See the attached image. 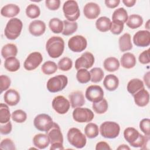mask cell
I'll return each instance as SVG.
<instances>
[{
  "instance_id": "obj_1",
  "label": "cell",
  "mask_w": 150,
  "mask_h": 150,
  "mask_svg": "<svg viewBox=\"0 0 150 150\" xmlns=\"http://www.w3.org/2000/svg\"><path fill=\"white\" fill-rule=\"evenodd\" d=\"M125 139L133 147L141 148V149H149V136L144 135L133 127H128L124 131Z\"/></svg>"
},
{
  "instance_id": "obj_2",
  "label": "cell",
  "mask_w": 150,
  "mask_h": 150,
  "mask_svg": "<svg viewBox=\"0 0 150 150\" xmlns=\"http://www.w3.org/2000/svg\"><path fill=\"white\" fill-rule=\"evenodd\" d=\"M64 42L59 36H52L46 43V50L49 56L52 58H58L63 53Z\"/></svg>"
},
{
  "instance_id": "obj_3",
  "label": "cell",
  "mask_w": 150,
  "mask_h": 150,
  "mask_svg": "<svg viewBox=\"0 0 150 150\" xmlns=\"http://www.w3.org/2000/svg\"><path fill=\"white\" fill-rule=\"evenodd\" d=\"M22 27V22L19 19L12 18L6 23L4 30L5 36L8 39L15 40L21 35Z\"/></svg>"
},
{
  "instance_id": "obj_4",
  "label": "cell",
  "mask_w": 150,
  "mask_h": 150,
  "mask_svg": "<svg viewBox=\"0 0 150 150\" xmlns=\"http://www.w3.org/2000/svg\"><path fill=\"white\" fill-rule=\"evenodd\" d=\"M67 140L70 145L77 148H82L87 143V139L81 131L77 128H71L67 134Z\"/></svg>"
},
{
  "instance_id": "obj_5",
  "label": "cell",
  "mask_w": 150,
  "mask_h": 150,
  "mask_svg": "<svg viewBox=\"0 0 150 150\" xmlns=\"http://www.w3.org/2000/svg\"><path fill=\"white\" fill-rule=\"evenodd\" d=\"M100 132L102 137L108 139H114L119 135L120 127L115 122L105 121L100 126Z\"/></svg>"
},
{
  "instance_id": "obj_6",
  "label": "cell",
  "mask_w": 150,
  "mask_h": 150,
  "mask_svg": "<svg viewBox=\"0 0 150 150\" xmlns=\"http://www.w3.org/2000/svg\"><path fill=\"white\" fill-rule=\"evenodd\" d=\"M63 11L65 18L70 22H75L80 15L78 4L74 0L66 1L63 6Z\"/></svg>"
},
{
  "instance_id": "obj_7",
  "label": "cell",
  "mask_w": 150,
  "mask_h": 150,
  "mask_svg": "<svg viewBox=\"0 0 150 150\" xmlns=\"http://www.w3.org/2000/svg\"><path fill=\"white\" fill-rule=\"evenodd\" d=\"M68 83L67 76L60 74L50 78L47 82L46 87L51 93H57L63 90Z\"/></svg>"
},
{
  "instance_id": "obj_8",
  "label": "cell",
  "mask_w": 150,
  "mask_h": 150,
  "mask_svg": "<svg viewBox=\"0 0 150 150\" xmlns=\"http://www.w3.org/2000/svg\"><path fill=\"white\" fill-rule=\"evenodd\" d=\"M33 124L38 130L47 132L53 127L54 122L52 117L49 115L40 114L34 118Z\"/></svg>"
},
{
  "instance_id": "obj_9",
  "label": "cell",
  "mask_w": 150,
  "mask_h": 150,
  "mask_svg": "<svg viewBox=\"0 0 150 150\" xmlns=\"http://www.w3.org/2000/svg\"><path fill=\"white\" fill-rule=\"evenodd\" d=\"M93 112L87 108L76 107L73 111V120L80 123L89 122L94 118Z\"/></svg>"
},
{
  "instance_id": "obj_10",
  "label": "cell",
  "mask_w": 150,
  "mask_h": 150,
  "mask_svg": "<svg viewBox=\"0 0 150 150\" xmlns=\"http://www.w3.org/2000/svg\"><path fill=\"white\" fill-rule=\"evenodd\" d=\"M87 45L86 39L81 35H76L70 38L68 41L69 48L74 52H81L86 49Z\"/></svg>"
},
{
  "instance_id": "obj_11",
  "label": "cell",
  "mask_w": 150,
  "mask_h": 150,
  "mask_svg": "<svg viewBox=\"0 0 150 150\" xmlns=\"http://www.w3.org/2000/svg\"><path fill=\"white\" fill-rule=\"evenodd\" d=\"M85 96L88 101L97 103L104 98V91L100 86L91 85L87 88Z\"/></svg>"
},
{
  "instance_id": "obj_12",
  "label": "cell",
  "mask_w": 150,
  "mask_h": 150,
  "mask_svg": "<svg viewBox=\"0 0 150 150\" xmlns=\"http://www.w3.org/2000/svg\"><path fill=\"white\" fill-rule=\"evenodd\" d=\"M43 57L40 53L34 52L30 53L25 59L23 67L28 71H31L36 69L42 62Z\"/></svg>"
},
{
  "instance_id": "obj_13",
  "label": "cell",
  "mask_w": 150,
  "mask_h": 150,
  "mask_svg": "<svg viewBox=\"0 0 150 150\" xmlns=\"http://www.w3.org/2000/svg\"><path fill=\"white\" fill-rule=\"evenodd\" d=\"M52 105L54 111L59 114H64L67 112L70 107V101L63 96L55 97Z\"/></svg>"
},
{
  "instance_id": "obj_14",
  "label": "cell",
  "mask_w": 150,
  "mask_h": 150,
  "mask_svg": "<svg viewBox=\"0 0 150 150\" xmlns=\"http://www.w3.org/2000/svg\"><path fill=\"white\" fill-rule=\"evenodd\" d=\"M94 63V57L93 54L88 52L83 53L80 57L75 61V68L76 70L80 69H89Z\"/></svg>"
},
{
  "instance_id": "obj_15",
  "label": "cell",
  "mask_w": 150,
  "mask_h": 150,
  "mask_svg": "<svg viewBox=\"0 0 150 150\" xmlns=\"http://www.w3.org/2000/svg\"><path fill=\"white\" fill-rule=\"evenodd\" d=\"M133 42L138 47H147L150 44V32L148 30H139L133 36Z\"/></svg>"
},
{
  "instance_id": "obj_16",
  "label": "cell",
  "mask_w": 150,
  "mask_h": 150,
  "mask_svg": "<svg viewBox=\"0 0 150 150\" xmlns=\"http://www.w3.org/2000/svg\"><path fill=\"white\" fill-rule=\"evenodd\" d=\"M101 12L100 6L94 2L87 3L83 8V13L89 19H96Z\"/></svg>"
},
{
  "instance_id": "obj_17",
  "label": "cell",
  "mask_w": 150,
  "mask_h": 150,
  "mask_svg": "<svg viewBox=\"0 0 150 150\" xmlns=\"http://www.w3.org/2000/svg\"><path fill=\"white\" fill-rule=\"evenodd\" d=\"M47 135L49 138L51 144L54 143H63V137L59 125L54 122L51 129L47 132Z\"/></svg>"
},
{
  "instance_id": "obj_18",
  "label": "cell",
  "mask_w": 150,
  "mask_h": 150,
  "mask_svg": "<svg viewBox=\"0 0 150 150\" xmlns=\"http://www.w3.org/2000/svg\"><path fill=\"white\" fill-rule=\"evenodd\" d=\"M46 30V24L41 20L32 21L29 25V33L35 36L42 35Z\"/></svg>"
},
{
  "instance_id": "obj_19",
  "label": "cell",
  "mask_w": 150,
  "mask_h": 150,
  "mask_svg": "<svg viewBox=\"0 0 150 150\" xmlns=\"http://www.w3.org/2000/svg\"><path fill=\"white\" fill-rule=\"evenodd\" d=\"M5 103L9 106H15L17 105L20 101V95L19 93L13 89L8 90L4 95Z\"/></svg>"
},
{
  "instance_id": "obj_20",
  "label": "cell",
  "mask_w": 150,
  "mask_h": 150,
  "mask_svg": "<svg viewBox=\"0 0 150 150\" xmlns=\"http://www.w3.org/2000/svg\"><path fill=\"white\" fill-rule=\"evenodd\" d=\"M135 103L139 107H145L149 103V94L145 88H142L134 96Z\"/></svg>"
},
{
  "instance_id": "obj_21",
  "label": "cell",
  "mask_w": 150,
  "mask_h": 150,
  "mask_svg": "<svg viewBox=\"0 0 150 150\" xmlns=\"http://www.w3.org/2000/svg\"><path fill=\"white\" fill-rule=\"evenodd\" d=\"M70 103L72 108L80 107L85 103L84 96L80 91H75L71 93L69 96Z\"/></svg>"
},
{
  "instance_id": "obj_22",
  "label": "cell",
  "mask_w": 150,
  "mask_h": 150,
  "mask_svg": "<svg viewBox=\"0 0 150 150\" xmlns=\"http://www.w3.org/2000/svg\"><path fill=\"white\" fill-rule=\"evenodd\" d=\"M103 84L107 90L110 91H114L118 88L119 85L118 78L114 74H108L103 80Z\"/></svg>"
},
{
  "instance_id": "obj_23",
  "label": "cell",
  "mask_w": 150,
  "mask_h": 150,
  "mask_svg": "<svg viewBox=\"0 0 150 150\" xmlns=\"http://www.w3.org/2000/svg\"><path fill=\"white\" fill-rule=\"evenodd\" d=\"M33 145L38 149H45L47 148L49 144L50 140L47 134H38L33 138Z\"/></svg>"
},
{
  "instance_id": "obj_24",
  "label": "cell",
  "mask_w": 150,
  "mask_h": 150,
  "mask_svg": "<svg viewBox=\"0 0 150 150\" xmlns=\"http://www.w3.org/2000/svg\"><path fill=\"white\" fill-rule=\"evenodd\" d=\"M19 12L20 8L17 5L9 4L4 6L1 8V14L6 18H13L16 16Z\"/></svg>"
},
{
  "instance_id": "obj_25",
  "label": "cell",
  "mask_w": 150,
  "mask_h": 150,
  "mask_svg": "<svg viewBox=\"0 0 150 150\" xmlns=\"http://www.w3.org/2000/svg\"><path fill=\"white\" fill-rule=\"evenodd\" d=\"M121 66L125 69L133 68L136 64V58L134 54L127 52L123 54L120 59Z\"/></svg>"
},
{
  "instance_id": "obj_26",
  "label": "cell",
  "mask_w": 150,
  "mask_h": 150,
  "mask_svg": "<svg viewBox=\"0 0 150 150\" xmlns=\"http://www.w3.org/2000/svg\"><path fill=\"white\" fill-rule=\"evenodd\" d=\"M131 38V35L128 33H125L120 37L118 44L119 48L121 52H127L132 49V44Z\"/></svg>"
},
{
  "instance_id": "obj_27",
  "label": "cell",
  "mask_w": 150,
  "mask_h": 150,
  "mask_svg": "<svg viewBox=\"0 0 150 150\" xmlns=\"http://www.w3.org/2000/svg\"><path fill=\"white\" fill-rule=\"evenodd\" d=\"M128 91L132 96L140 90L144 88L143 81L139 79H133L129 81L127 87Z\"/></svg>"
},
{
  "instance_id": "obj_28",
  "label": "cell",
  "mask_w": 150,
  "mask_h": 150,
  "mask_svg": "<svg viewBox=\"0 0 150 150\" xmlns=\"http://www.w3.org/2000/svg\"><path fill=\"white\" fill-rule=\"evenodd\" d=\"M18 53V48L13 43H8L4 45L1 49V55L4 59L10 57H15Z\"/></svg>"
},
{
  "instance_id": "obj_29",
  "label": "cell",
  "mask_w": 150,
  "mask_h": 150,
  "mask_svg": "<svg viewBox=\"0 0 150 150\" xmlns=\"http://www.w3.org/2000/svg\"><path fill=\"white\" fill-rule=\"evenodd\" d=\"M104 69L110 72L117 71L120 67L119 60L114 57H109L105 59L103 63Z\"/></svg>"
},
{
  "instance_id": "obj_30",
  "label": "cell",
  "mask_w": 150,
  "mask_h": 150,
  "mask_svg": "<svg viewBox=\"0 0 150 150\" xmlns=\"http://www.w3.org/2000/svg\"><path fill=\"white\" fill-rule=\"evenodd\" d=\"M111 20L106 16H101L96 22V28L101 32H106L110 29Z\"/></svg>"
},
{
  "instance_id": "obj_31",
  "label": "cell",
  "mask_w": 150,
  "mask_h": 150,
  "mask_svg": "<svg viewBox=\"0 0 150 150\" xmlns=\"http://www.w3.org/2000/svg\"><path fill=\"white\" fill-rule=\"evenodd\" d=\"M20 62L15 57H10L5 59L4 62V67L9 71L15 72L20 68Z\"/></svg>"
},
{
  "instance_id": "obj_32",
  "label": "cell",
  "mask_w": 150,
  "mask_h": 150,
  "mask_svg": "<svg viewBox=\"0 0 150 150\" xmlns=\"http://www.w3.org/2000/svg\"><path fill=\"white\" fill-rule=\"evenodd\" d=\"M127 25L131 29H135L140 27L143 23L142 16L137 14H132L128 16L126 22Z\"/></svg>"
},
{
  "instance_id": "obj_33",
  "label": "cell",
  "mask_w": 150,
  "mask_h": 150,
  "mask_svg": "<svg viewBox=\"0 0 150 150\" xmlns=\"http://www.w3.org/2000/svg\"><path fill=\"white\" fill-rule=\"evenodd\" d=\"M49 26L50 30L54 33H62L63 30V22L57 18H53L49 21Z\"/></svg>"
},
{
  "instance_id": "obj_34",
  "label": "cell",
  "mask_w": 150,
  "mask_h": 150,
  "mask_svg": "<svg viewBox=\"0 0 150 150\" xmlns=\"http://www.w3.org/2000/svg\"><path fill=\"white\" fill-rule=\"evenodd\" d=\"M84 133L86 136L90 139H93L97 137L99 134L98 125L96 124L89 122L84 128Z\"/></svg>"
},
{
  "instance_id": "obj_35",
  "label": "cell",
  "mask_w": 150,
  "mask_h": 150,
  "mask_svg": "<svg viewBox=\"0 0 150 150\" xmlns=\"http://www.w3.org/2000/svg\"><path fill=\"white\" fill-rule=\"evenodd\" d=\"M63 22V30L62 34L64 36H69L74 33L78 28V25L76 22H70L67 20H64Z\"/></svg>"
},
{
  "instance_id": "obj_36",
  "label": "cell",
  "mask_w": 150,
  "mask_h": 150,
  "mask_svg": "<svg viewBox=\"0 0 150 150\" xmlns=\"http://www.w3.org/2000/svg\"><path fill=\"white\" fill-rule=\"evenodd\" d=\"M128 18L127 12L124 8H119L115 9L112 15V21H120L123 23L127 22Z\"/></svg>"
},
{
  "instance_id": "obj_37",
  "label": "cell",
  "mask_w": 150,
  "mask_h": 150,
  "mask_svg": "<svg viewBox=\"0 0 150 150\" xmlns=\"http://www.w3.org/2000/svg\"><path fill=\"white\" fill-rule=\"evenodd\" d=\"M6 104H0V123L5 124L10 121L11 114L9 108Z\"/></svg>"
},
{
  "instance_id": "obj_38",
  "label": "cell",
  "mask_w": 150,
  "mask_h": 150,
  "mask_svg": "<svg viewBox=\"0 0 150 150\" xmlns=\"http://www.w3.org/2000/svg\"><path fill=\"white\" fill-rule=\"evenodd\" d=\"M42 71L46 75L54 74L57 70V65L55 62L48 60L45 62L41 67Z\"/></svg>"
},
{
  "instance_id": "obj_39",
  "label": "cell",
  "mask_w": 150,
  "mask_h": 150,
  "mask_svg": "<svg viewBox=\"0 0 150 150\" xmlns=\"http://www.w3.org/2000/svg\"><path fill=\"white\" fill-rule=\"evenodd\" d=\"M92 107L95 112L98 114H101L105 113L107 111L108 104L107 100L105 98H103L100 101L93 103Z\"/></svg>"
},
{
  "instance_id": "obj_40",
  "label": "cell",
  "mask_w": 150,
  "mask_h": 150,
  "mask_svg": "<svg viewBox=\"0 0 150 150\" xmlns=\"http://www.w3.org/2000/svg\"><path fill=\"white\" fill-rule=\"evenodd\" d=\"M76 79L80 83H87L89 81H90V73L86 69H80L77 70V72L76 73Z\"/></svg>"
},
{
  "instance_id": "obj_41",
  "label": "cell",
  "mask_w": 150,
  "mask_h": 150,
  "mask_svg": "<svg viewBox=\"0 0 150 150\" xmlns=\"http://www.w3.org/2000/svg\"><path fill=\"white\" fill-rule=\"evenodd\" d=\"M91 79L93 83H98L101 81L104 77V71L100 67H94L90 71Z\"/></svg>"
},
{
  "instance_id": "obj_42",
  "label": "cell",
  "mask_w": 150,
  "mask_h": 150,
  "mask_svg": "<svg viewBox=\"0 0 150 150\" xmlns=\"http://www.w3.org/2000/svg\"><path fill=\"white\" fill-rule=\"evenodd\" d=\"M26 16L30 19H35L39 16L40 10L39 7L35 4H30L26 8Z\"/></svg>"
},
{
  "instance_id": "obj_43",
  "label": "cell",
  "mask_w": 150,
  "mask_h": 150,
  "mask_svg": "<svg viewBox=\"0 0 150 150\" xmlns=\"http://www.w3.org/2000/svg\"><path fill=\"white\" fill-rule=\"evenodd\" d=\"M12 120L17 123L24 122L27 119L26 113L22 110H16L11 114Z\"/></svg>"
},
{
  "instance_id": "obj_44",
  "label": "cell",
  "mask_w": 150,
  "mask_h": 150,
  "mask_svg": "<svg viewBox=\"0 0 150 150\" xmlns=\"http://www.w3.org/2000/svg\"><path fill=\"white\" fill-rule=\"evenodd\" d=\"M73 66L72 60L67 57H64L61 59L57 64L58 68L62 71H69L70 70Z\"/></svg>"
},
{
  "instance_id": "obj_45",
  "label": "cell",
  "mask_w": 150,
  "mask_h": 150,
  "mask_svg": "<svg viewBox=\"0 0 150 150\" xmlns=\"http://www.w3.org/2000/svg\"><path fill=\"white\" fill-rule=\"evenodd\" d=\"M124 29V23L117 21H112L111 23L110 31L112 34L120 35Z\"/></svg>"
},
{
  "instance_id": "obj_46",
  "label": "cell",
  "mask_w": 150,
  "mask_h": 150,
  "mask_svg": "<svg viewBox=\"0 0 150 150\" xmlns=\"http://www.w3.org/2000/svg\"><path fill=\"white\" fill-rule=\"evenodd\" d=\"M139 128L145 135L150 136V120L149 118L142 119L139 122Z\"/></svg>"
},
{
  "instance_id": "obj_47",
  "label": "cell",
  "mask_w": 150,
  "mask_h": 150,
  "mask_svg": "<svg viewBox=\"0 0 150 150\" xmlns=\"http://www.w3.org/2000/svg\"><path fill=\"white\" fill-rule=\"evenodd\" d=\"M11 81L10 78L6 75H1L0 76V90L1 93L9 88L11 86Z\"/></svg>"
},
{
  "instance_id": "obj_48",
  "label": "cell",
  "mask_w": 150,
  "mask_h": 150,
  "mask_svg": "<svg viewBox=\"0 0 150 150\" xmlns=\"http://www.w3.org/2000/svg\"><path fill=\"white\" fill-rule=\"evenodd\" d=\"M0 148L2 149L8 150H15L16 149L13 142L9 138H5L1 141Z\"/></svg>"
},
{
  "instance_id": "obj_49",
  "label": "cell",
  "mask_w": 150,
  "mask_h": 150,
  "mask_svg": "<svg viewBox=\"0 0 150 150\" xmlns=\"http://www.w3.org/2000/svg\"><path fill=\"white\" fill-rule=\"evenodd\" d=\"M46 6L51 11L57 10L60 5V0H46Z\"/></svg>"
},
{
  "instance_id": "obj_50",
  "label": "cell",
  "mask_w": 150,
  "mask_h": 150,
  "mask_svg": "<svg viewBox=\"0 0 150 150\" xmlns=\"http://www.w3.org/2000/svg\"><path fill=\"white\" fill-rule=\"evenodd\" d=\"M139 62L143 64H146L149 63V49H147L142 52L139 56L138 57Z\"/></svg>"
},
{
  "instance_id": "obj_51",
  "label": "cell",
  "mask_w": 150,
  "mask_h": 150,
  "mask_svg": "<svg viewBox=\"0 0 150 150\" xmlns=\"http://www.w3.org/2000/svg\"><path fill=\"white\" fill-rule=\"evenodd\" d=\"M12 129V123L9 121V122L4 124H1L0 126V132L2 135H7L9 134Z\"/></svg>"
},
{
  "instance_id": "obj_52",
  "label": "cell",
  "mask_w": 150,
  "mask_h": 150,
  "mask_svg": "<svg viewBox=\"0 0 150 150\" xmlns=\"http://www.w3.org/2000/svg\"><path fill=\"white\" fill-rule=\"evenodd\" d=\"M96 150H111V148L110 145L104 141H100L96 144Z\"/></svg>"
},
{
  "instance_id": "obj_53",
  "label": "cell",
  "mask_w": 150,
  "mask_h": 150,
  "mask_svg": "<svg viewBox=\"0 0 150 150\" xmlns=\"http://www.w3.org/2000/svg\"><path fill=\"white\" fill-rule=\"evenodd\" d=\"M105 4L109 8H115L118 6L120 3V0H105Z\"/></svg>"
},
{
  "instance_id": "obj_54",
  "label": "cell",
  "mask_w": 150,
  "mask_h": 150,
  "mask_svg": "<svg viewBox=\"0 0 150 150\" xmlns=\"http://www.w3.org/2000/svg\"><path fill=\"white\" fill-rule=\"evenodd\" d=\"M51 150H56V149H64V147L63 146V144L62 143H54L51 144V146L50 148Z\"/></svg>"
},
{
  "instance_id": "obj_55",
  "label": "cell",
  "mask_w": 150,
  "mask_h": 150,
  "mask_svg": "<svg viewBox=\"0 0 150 150\" xmlns=\"http://www.w3.org/2000/svg\"><path fill=\"white\" fill-rule=\"evenodd\" d=\"M123 4L127 7H132L136 3L135 0H123Z\"/></svg>"
},
{
  "instance_id": "obj_56",
  "label": "cell",
  "mask_w": 150,
  "mask_h": 150,
  "mask_svg": "<svg viewBox=\"0 0 150 150\" xmlns=\"http://www.w3.org/2000/svg\"><path fill=\"white\" fill-rule=\"evenodd\" d=\"M149 74H150L149 71H148L145 74L144 76V82L146 85V86L148 87V88H149Z\"/></svg>"
},
{
  "instance_id": "obj_57",
  "label": "cell",
  "mask_w": 150,
  "mask_h": 150,
  "mask_svg": "<svg viewBox=\"0 0 150 150\" xmlns=\"http://www.w3.org/2000/svg\"><path fill=\"white\" fill-rule=\"evenodd\" d=\"M117 149H120V150H123V149H125V150H129L130 149V148L127 145H125V144H122V145H120L117 148Z\"/></svg>"
},
{
  "instance_id": "obj_58",
  "label": "cell",
  "mask_w": 150,
  "mask_h": 150,
  "mask_svg": "<svg viewBox=\"0 0 150 150\" xmlns=\"http://www.w3.org/2000/svg\"><path fill=\"white\" fill-rule=\"evenodd\" d=\"M149 20H148L147 22H146V25L145 26V28L147 29H149L150 28H149Z\"/></svg>"
}]
</instances>
